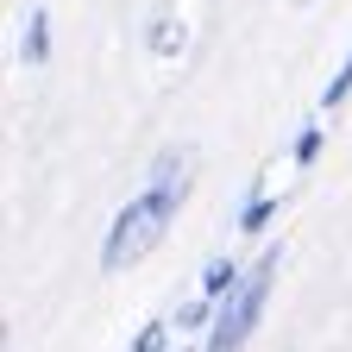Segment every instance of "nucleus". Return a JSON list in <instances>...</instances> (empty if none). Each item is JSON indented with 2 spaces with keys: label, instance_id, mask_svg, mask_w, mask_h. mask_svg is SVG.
Here are the masks:
<instances>
[{
  "label": "nucleus",
  "instance_id": "f257e3e1",
  "mask_svg": "<svg viewBox=\"0 0 352 352\" xmlns=\"http://www.w3.org/2000/svg\"><path fill=\"white\" fill-rule=\"evenodd\" d=\"M189 183H195V151L170 145L151 157V176L145 189H132V201L113 214V227L101 239V271H126V264H139L164 245V233L176 227V214L189 201Z\"/></svg>",
  "mask_w": 352,
  "mask_h": 352
},
{
  "label": "nucleus",
  "instance_id": "f03ea898",
  "mask_svg": "<svg viewBox=\"0 0 352 352\" xmlns=\"http://www.w3.org/2000/svg\"><path fill=\"white\" fill-rule=\"evenodd\" d=\"M277 245H264L252 264H245V283L220 302V315H214V327H208V340H201V352H245V340L258 333V321H264V308H271V283H277Z\"/></svg>",
  "mask_w": 352,
  "mask_h": 352
},
{
  "label": "nucleus",
  "instance_id": "7ed1b4c3",
  "mask_svg": "<svg viewBox=\"0 0 352 352\" xmlns=\"http://www.w3.org/2000/svg\"><path fill=\"white\" fill-rule=\"evenodd\" d=\"M239 283H245V264H239V258H208V271H201V289H195V296L220 308Z\"/></svg>",
  "mask_w": 352,
  "mask_h": 352
},
{
  "label": "nucleus",
  "instance_id": "20e7f679",
  "mask_svg": "<svg viewBox=\"0 0 352 352\" xmlns=\"http://www.w3.org/2000/svg\"><path fill=\"white\" fill-rule=\"evenodd\" d=\"M277 208H283V201H277L271 189H258V195H252V201L239 208L233 233H239V239H264V233H271V220H277Z\"/></svg>",
  "mask_w": 352,
  "mask_h": 352
},
{
  "label": "nucleus",
  "instance_id": "39448f33",
  "mask_svg": "<svg viewBox=\"0 0 352 352\" xmlns=\"http://www.w3.org/2000/svg\"><path fill=\"white\" fill-rule=\"evenodd\" d=\"M19 57L38 69V63H51V13L44 7H32V19H25V38H19Z\"/></svg>",
  "mask_w": 352,
  "mask_h": 352
},
{
  "label": "nucleus",
  "instance_id": "423d86ee",
  "mask_svg": "<svg viewBox=\"0 0 352 352\" xmlns=\"http://www.w3.org/2000/svg\"><path fill=\"white\" fill-rule=\"evenodd\" d=\"M214 315H220V308L195 296V302H183V308H176V315H170V327H176V333H183V340H208V327H214Z\"/></svg>",
  "mask_w": 352,
  "mask_h": 352
},
{
  "label": "nucleus",
  "instance_id": "0eeeda50",
  "mask_svg": "<svg viewBox=\"0 0 352 352\" xmlns=\"http://www.w3.org/2000/svg\"><path fill=\"white\" fill-rule=\"evenodd\" d=\"M346 95H352V51L340 57V69H333V82L321 88V107L333 113V107H346Z\"/></svg>",
  "mask_w": 352,
  "mask_h": 352
},
{
  "label": "nucleus",
  "instance_id": "6e6552de",
  "mask_svg": "<svg viewBox=\"0 0 352 352\" xmlns=\"http://www.w3.org/2000/svg\"><path fill=\"white\" fill-rule=\"evenodd\" d=\"M321 145H327V132L308 120V126L296 132V151H289V157H296V170H308V164H315V157H321Z\"/></svg>",
  "mask_w": 352,
  "mask_h": 352
},
{
  "label": "nucleus",
  "instance_id": "1a4fd4ad",
  "mask_svg": "<svg viewBox=\"0 0 352 352\" xmlns=\"http://www.w3.org/2000/svg\"><path fill=\"white\" fill-rule=\"evenodd\" d=\"M170 340H176L170 321H145L139 333H132V352H170Z\"/></svg>",
  "mask_w": 352,
  "mask_h": 352
},
{
  "label": "nucleus",
  "instance_id": "9d476101",
  "mask_svg": "<svg viewBox=\"0 0 352 352\" xmlns=\"http://www.w3.org/2000/svg\"><path fill=\"white\" fill-rule=\"evenodd\" d=\"M151 51L157 57H176V51H183V25H176V19H157L151 25Z\"/></svg>",
  "mask_w": 352,
  "mask_h": 352
}]
</instances>
